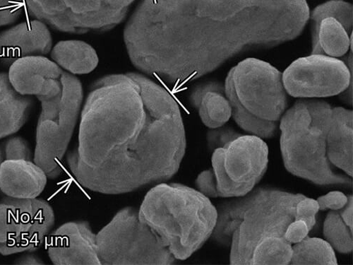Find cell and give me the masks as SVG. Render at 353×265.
Masks as SVG:
<instances>
[{"label":"cell","mask_w":353,"mask_h":265,"mask_svg":"<svg viewBox=\"0 0 353 265\" xmlns=\"http://www.w3.org/2000/svg\"><path fill=\"white\" fill-rule=\"evenodd\" d=\"M186 148L181 109L172 96L142 75H114L92 86L78 146L67 162L85 189L121 195L171 179Z\"/></svg>","instance_id":"cell-1"},{"label":"cell","mask_w":353,"mask_h":265,"mask_svg":"<svg viewBox=\"0 0 353 265\" xmlns=\"http://www.w3.org/2000/svg\"><path fill=\"white\" fill-rule=\"evenodd\" d=\"M124 39L139 70L173 87L212 72L257 43L241 0H142Z\"/></svg>","instance_id":"cell-2"},{"label":"cell","mask_w":353,"mask_h":265,"mask_svg":"<svg viewBox=\"0 0 353 265\" xmlns=\"http://www.w3.org/2000/svg\"><path fill=\"white\" fill-rule=\"evenodd\" d=\"M306 196L274 188H254L247 195L217 205L218 218L211 239L230 246V264L251 265L256 246L270 237H283L295 219L298 202Z\"/></svg>","instance_id":"cell-3"},{"label":"cell","mask_w":353,"mask_h":265,"mask_svg":"<svg viewBox=\"0 0 353 265\" xmlns=\"http://www.w3.org/2000/svg\"><path fill=\"white\" fill-rule=\"evenodd\" d=\"M139 214L178 260L190 258L207 243L218 218L209 197L189 186L167 182L147 193Z\"/></svg>","instance_id":"cell-4"},{"label":"cell","mask_w":353,"mask_h":265,"mask_svg":"<svg viewBox=\"0 0 353 265\" xmlns=\"http://www.w3.org/2000/svg\"><path fill=\"white\" fill-rule=\"evenodd\" d=\"M333 107L326 101L299 100L282 115L281 153L285 169L316 186H352V178L334 171L327 155Z\"/></svg>","instance_id":"cell-5"},{"label":"cell","mask_w":353,"mask_h":265,"mask_svg":"<svg viewBox=\"0 0 353 265\" xmlns=\"http://www.w3.org/2000/svg\"><path fill=\"white\" fill-rule=\"evenodd\" d=\"M39 101L41 112L34 161L43 168L48 179H54L63 171V161L79 119L83 102L81 84L66 72L62 91Z\"/></svg>","instance_id":"cell-6"},{"label":"cell","mask_w":353,"mask_h":265,"mask_svg":"<svg viewBox=\"0 0 353 265\" xmlns=\"http://www.w3.org/2000/svg\"><path fill=\"white\" fill-rule=\"evenodd\" d=\"M97 248L101 265H170L176 260L132 207L117 212L97 233Z\"/></svg>","instance_id":"cell-7"},{"label":"cell","mask_w":353,"mask_h":265,"mask_svg":"<svg viewBox=\"0 0 353 265\" xmlns=\"http://www.w3.org/2000/svg\"><path fill=\"white\" fill-rule=\"evenodd\" d=\"M136 0H25L29 14L54 30L103 32L121 23Z\"/></svg>","instance_id":"cell-8"},{"label":"cell","mask_w":353,"mask_h":265,"mask_svg":"<svg viewBox=\"0 0 353 265\" xmlns=\"http://www.w3.org/2000/svg\"><path fill=\"white\" fill-rule=\"evenodd\" d=\"M352 48L347 64L338 58L312 54L294 61L284 71L283 82L287 94L294 98L319 99L344 95L352 104Z\"/></svg>","instance_id":"cell-9"},{"label":"cell","mask_w":353,"mask_h":265,"mask_svg":"<svg viewBox=\"0 0 353 265\" xmlns=\"http://www.w3.org/2000/svg\"><path fill=\"white\" fill-rule=\"evenodd\" d=\"M48 202L6 197L0 201V254L33 253L46 242L54 225Z\"/></svg>","instance_id":"cell-10"},{"label":"cell","mask_w":353,"mask_h":265,"mask_svg":"<svg viewBox=\"0 0 353 265\" xmlns=\"http://www.w3.org/2000/svg\"><path fill=\"white\" fill-rule=\"evenodd\" d=\"M232 70L234 91L244 107L260 119L279 122L288 107L283 74L256 58L245 59Z\"/></svg>","instance_id":"cell-11"},{"label":"cell","mask_w":353,"mask_h":265,"mask_svg":"<svg viewBox=\"0 0 353 265\" xmlns=\"http://www.w3.org/2000/svg\"><path fill=\"white\" fill-rule=\"evenodd\" d=\"M47 251L55 265H101L97 248V233L90 223H65L50 233Z\"/></svg>","instance_id":"cell-12"},{"label":"cell","mask_w":353,"mask_h":265,"mask_svg":"<svg viewBox=\"0 0 353 265\" xmlns=\"http://www.w3.org/2000/svg\"><path fill=\"white\" fill-rule=\"evenodd\" d=\"M66 72L54 61L41 56L19 59L10 68L8 78L20 95L37 97L39 100L60 93L65 84Z\"/></svg>","instance_id":"cell-13"},{"label":"cell","mask_w":353,"mask_h":265,"mask_svg":"<svg viewBox=\"0 0 353 265\" xmlns=\"http://www.w3.org/2000/svg\"><path fill=\"white\" fill-rule=\"evenodd\" d=\"M223 148L224 166L233 181L256 185L260 182L269 164V147L263 139L241 135Z\"/></svg>","instance_id":"cell-14"},{"label":"cell","mask_w":353,"mask_h":265,"mask_svg":"<svg viewBox=\"0 0 353 265\" xmlns=\"http://www.w3.org/2000/svg\"><path fill=\"white\" fill-rule=\"evenodd\" d=\"M52 40L46 24L26 21L0 33V63L10 66L19 59L43 56L51 51Z\"/></svg>","instance_id":"cell-15"},{"label":"cell","mask_w":353,"mask_h":265,"mask_svg":"<svg viewBox=\"0 0 353 265\" xmlns=\"http://www.w3.org/2000/svg\"><path fill=\"white\" fill-rule=\"evenodd\" d=\"M48 179L43 168L33 161L5 160L0 166V190L7 197L38 198Z\"/></svg>","instance_id":"cell-16"},{"label":"cell","mask_w":353,"mask_h":265,"mask_svg":"<svg viewBox=\"0 0 353 265\" xmlns=\"http://www.w3.org/2000/svg\"><path fill=\"white\" fill-rule=\"evenodd\" d=\"M327 155L330 163L352 178L353 112L343 107H333L327 135Z\"/></svg>","instance_id":"cell-17"},{"label":"cell","mask_w":353,"mask_h":265,"mask_svg":"<svg viewBox=\"0 0 353 265\" xmlns=\"http://www.w3.org/2000/svg\"><path fill=\"white\" fill-rule=\"evenodd\" d=\"M34 105L32 97L19 94L8 75L0 73V139L15 134L24 126Z\"/></svg>","instance_id":"cell-18"},{"label":"cell","mask_w":353,"mask_h":265,"mask_svg":"<svg viewBox=\"0 0 353 265\" xmlns=\"http://www.w3.org/2000/svg\"><path fill=\"white\" fill-rule=\"evenodd\" d=\"M190 101L197 109L205 126L210 129L223 127L232 117L230 104L225 95L224 86L212 82L197 86Z\"/></svg>","instance_id":"cell-19"},{"label":"cell","mask_w":353,"mask_h":265,"mask_svg":"<svg viewBox=\"0 0 353 265\" xmlns=\"http://www.w3.org/2000/svg\"><path fill=\"white\" fill-rule=\"evenodd\" d=\"M51 57L59 67L74 75L90 73L99 64L94 48L80 41L59 42L52 48Z\"/></svg>","instance_id":"cell-20"},{"label":"cell","mask_w":353,"mask_h":265,"mask_svg":"<svg viewBox=\"0 0 353 265\" xmlns=\"http://www.w3.org/2000/svg\"><path fill=\"white\" fill-rule=\"evenodd\" d=\"M224 92L231 106L232 119L239 127L250 135L263 139H271L276 135L277 123L259 119L241 103L234 91L232 69L226 77Z\"/></svg>","instance_id":"cell-21"},{"label":"cell","mask_w":353,"mask_h":265,"mask_svg":"<svg viewBox=\"0 0 353 265\" xmlns=\"http://www.w3.org/2000/svg\"><path fill=\"white\" fill-rule=\"evenodd\" d=\"M317 40L321 53L335 58L344 56L352 46V34L349 35L343 26L332 17L320 22Z\"/></svg>","instance_id":"cell-22"},{"label":"cell","mask_w":353,"mask_h":265,"mask_svg":"<svg viewBox=\"0 0 353 265\" xmlns=\"http://www.w3.org/2000/svg\"><path fill=\"white\" fill-rule=\"evenodd\" d=\"M335 251L325 239L307 237L294 244L291 265H336Z\"/></svg>","instance_id":"cell-23"},{"label":"cell","mask_w":353,"mask_h":265,"mask_svg":"<svg viewBox=\"0 0 353 265\" xmlns=\"http://www.w3.org/2000/svg\"><path fill=\"white\" fill-rule=\"evenodd\" d=\"M338 20L349 35H352L353 26L352 6L344 0H330L323 3L310 14L312 23V54H321L318 46L317 33L320 22L326 18Z\"/></svg>","instance_id":"cell-24"},{"label":"cell","mask_w":353,"mask_h":265,"mask_svg":"<svg viewBox=\"0 0 353 265\" xmlns=\"http://www.w3.org/2000/svg\"><path fill=\"white\" fill-rule=\"evenodd\" d=\"M292 246L284 237H270L261 241L255 248L251 265H288Z\"/></svg>","instance_id":"cell-25"},{"label":"cell","mask_w":353,"mask_h":265,"mask_svg":"<svg viewBox=\"0 0 353 265\" xmlns=\"http://www.w3.org/2000/svg\"><path fill=\"white\" fill-rule=\"evenodd\" d=\"M224 149L218 148L213 151L212 157V169L216 181L219 197L233 198L244 196L252 190L256 184H241L233 181L226 173L224 166Z\"/></svg>","instance_id":"cell-26"},{"label":"cell","mask_w":353,"mask_h":265,"mask_svg":"<svg viewBox=\"0 0 353 265\" xmlns=\"http://www.w3.org/2000/svg\"><path fill=\"white\" fill-rule=\"evenodd\" d=\"M323 237L334 251L350 254L353 250V232L341 219L339 211H330L323 223Z\"/></svg>","instance_id":"cell-27"},{"label":"cell","mask_w":353,"mask_h":265,"mask_svg":"<svg viewBox=\"0 0 353 265\" xmlns=\"http://www.w3.org/2000/svg\"><path fill=\"white\" fill-rule=\"evenodd\" d=\"M3 147L5 160H34L30 146L22 137H11L6 141Z\"/></svg>","instance_id":"cell-28"},{"label":"cell","mask_w":353,"mask_h":265,"mask_svg":"<svg viewBox=\"0 0 353 265\" xmlns=\"http://www.w3.org/2000/svg\"><path fill=\"white\" fill-rule=\"evenodd\" d=\"M319 211V207L316 199L305 197L296 204L294 220L303 221L311 231L316 225V216Z\"/></svg>","instance_id":"cell-29"},{"label":"cell","mask_w":353,"mask_h":265,"mask_svg":"<svg viewBox=\"0 0 353 265\" xmlns=\"http://www.w3.org/2000/svg\"><path fill=\"white\" fill-rule=\"evenodd\" d=\"M25 0H0V27L16 22L23 12Z\"/></svg>","instance_id":"cell-30"},{"label":"cell","mask_w":353,"mask_h":265,"mask_svg":"<svg viewBox=\"0 0 353 265\" xmlns=\"http://www.w3.org/2000/svg\"><path fill=\"white\" fill-rule=\"evenodd\" d=\"M347 195L340 191H332L316 199L319 211H339L346 205Z\"/></svg>","instance_id":"cell-31"},{"label":"cell","mask_w":353,"mask_h":265,"mask_svg":"<svg viewBox=\"0 0 353 265\" xmlns=\"http://www.w3.org/2000/svg\"><path fill=\"white\" fill-rule=\"evenodd\" d=\"M197 190L209 198L219 197L214 170L212 168L202 171L195 181Z\"/></svg>","instance_id":"cell-32"},{"label":"cell","mask_w":353,"mask_h":265,"mask_svg":"<svg viewBox=\"0 0 353 265\" xmlns=\"http://www.w3.org/2000/svg\"><path fill=\"white\" fill-rule=\"evenodd\" d=\"M240 135L241 134L231 129L223 128V127L212 129L208 136L210 149L214 151L216 149L223 148L226 144Z\"/></svg>","instance_id":"cell-33"},{"label":"cell","mask_w":353,"mask_h":265,"mask_svg":"<svg viewBox=\"0 0 353 265\" xmlns=\"http://www.w3.org/2000/svg\"><path fill=\"white\" fill-rule=\"evenodd\" d=\"M310 232L305 222L294 220L287 227L283 237L290 244L300 243L305 239Z\"/></svg>","instance_id":"cell-34"},{"label":"cell","mask_w":353,"mask_h":265,"mask_svg":"<svg viewBox=\"0 0 353 265\" xmlns=\"http://www.w3.org/2000/svg\"><path fill=\"white\" fill-rule=\"evenodd\" d=\"M347 197L346 205L339 213L343 221L353 232V197L352 195H349Z\"/></svg>","instance_id":"cell-35"},{"label":"cell","mask_w":353,"mask_h":265,"mask_svg":"<svg viewBox=\"0 0 353 265\" xmlns=\"http://www.w3.org/2000/svg\"><path fill=\"white\" fill-rule=\"evenodd\" d=\"M15 264L19 265H40L44 262L39 257L32 254H25L16 259Z\"/></svg>","instance_id":"cell-36"},{"label":"cell","mask_w":353,"mask_h":265,"mask_svg":"<svg viewBox=\"0 0 353 265\" xmlns=\"http://www.w3.org/2000/svg\"><path fill=\"white\" fill-rule=\"evenodd\" d=\"M5 161V156L3 152V147L1 144H0V166H1L2 163Z\"/></svg>","instance_id":"cell-37"}]
</instances>
